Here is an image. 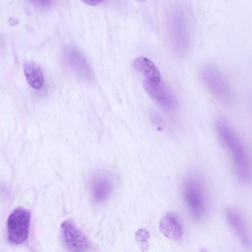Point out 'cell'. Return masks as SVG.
I'll return each instance as SVG.
<instances>
[{
	"label": "cell",
	"mask_w": 252,
	"mask_h": 252,
	"mask_svg": "<svg viewBox=\"0 0 252 252\" xmlns=\"http://www.w3.org/2000/svg\"><path fill=\"white\" fill-rule=\"evenodd\" d=\"M215 128L220 140L233 156L238 178L244 183L251 180V166L248 154L232 128L224 120L216 121Z\"/></svg>",
	"instance_id": "6da1fadb"
},
{
	"label": "cell",
	"mask_w": 252,
	"mask_h": 252,
	"mask_svg": "<svg viewBox=\"0 0 252 252\" xmlns=\"http://www.w3.org/2000/svg\"><path fill=\"white\" fill-rule=\"evenodd\" d=\"M183 196L186 205L193 217L201 220L207 206L206 196L203 181L196 174H190L185 179Z\"/></svg>",
	"instance_id": "7a4b0ae2"
},
{
	"label": "cell",
	"mask_w": 252,
	"mask_h": 252,
	"mask_svg": "<svg viewBox=\"0 0 252 252\" xmlns=\"http://www.w3.org/2000/svg\"><path fill=\"white\" fill-rule=\"evenodd\" d=\"M31 215L28 210L18 207L9 215L7 220V236L9 243L19 245L28 238Z\"/></svg>",
	"instance_id": "3957f363"
},
{
	"label": "cell",
	"mask_w": 252,
	"mask_h": 252,
	"mask_svg": "<svg viewBox=\"0 0 252 252\" xmlns=\"http://www.w3.org/2000/svg\"><path fill=\"white\" fill-rule=\"evenodd\" d=\"M201 79L213 95L228 102L231 98L230 88L219 71L212 65L205 66L201 71Z\"/></svg>",
	"instance_id": "277c9868"
},
{
	"label": "cell",
	"mask_w": 252,
	"mask_h": 252,
	"mask_svg": "<svg viewBox=\"0 0 252 252\" xmlns=\"http://www.w3.org/2000/svg\"><path fill=\"white\" fill-rule=\"evenodd\" d=\"M143 86L149 96L161 107L168 110L176 107L177 104L176 97L162 79L144 80Z\"/></svg>",
	"instance_id": "5b68a950"
},
{
	"label": "cell",
	"mask_w": 252,
	"mask_h": 252,
	"mask_svg": "<svg viewBox=\"0 0 252 252\" xmlns=\"http://www.w3.org/2000/svg\"><path fill=\"white\" fill-rule=\"evenodd\" d=\"M61 233L63 243L69 251L84 252L87 250L86 237L71 220H67L62 223Z\"/></svg>",
	"instance_id": "8992f818"
},
{
	"label": "cell",
	"mask_w": 252,
	"mask_h": 252,
	"mask_svg": "<svg viewBox=\"0 0 252 252\" xmlns=\"http://www.w3.org/2000/svg\"><path fill=\"white\" fill-rule=\"evenodd\" d=\"M113 188L112 180L108 174L95 175L92 179L90 189L93 199L97 203L105 201L112 192Z\"/></svg>",
	"instance_id": "52a82bcc"
},
{
	"label": "cell",
	"mask_w": 252,
	"mask_h": 252,
	"mask_svg": "<svg viewBox=\"0 0 252 252\" xmlns=\"http://www.w3.org/2000/svg\"><path fill=\"white\" fill-rule=\"evenodd\" d=\"M158 227L160 232L171 240L177 241L182 236L183 225L179 218L174 213H168L163 216Z\"/></svg>",
	"instance_id": "ba28073f"
},
{
	"label": "cell",
	"mask_w": 252,
	"mask_h": 252,
	"mask_svg": "<svg viewBox=\"0 0 252 252\" xmlns=\"http://www.w3.org/2000/svg\"><path fill=\"white\" fill-rule=\"evenodd\" d=\"M226 218L242 244L245 247H249L251 244L250 236L245 221L239 213L233 208H228L226 211Z\"/></svg>",
	"instance_id": "9c48e42d"
},
{
	"label": "cell",
	"mask_w": 252,
	"mask_h": 252,
	"mask_svg": "<svg viewBox=\"0 0 252 252\" xmlns=\"http://www.w3.org/2000/svg\"><path fill=\"white\" fill-rule=\"evenodd\" d=\"M24 71L30 86L36 90L40 89L44 80L40 66L33 61H28L24 63Z\"/></svg>",
	"instance_id": "30bf717a"
},
{
	"label": "cell",
	"mask_w": 252,
	"mask_h": 252,
	"mask_svg": "<svg viewBox=\"0 0 252 252\" xmlns=\"http://www.w3.org/2000/svg\"><path fill=\"white\" fill-rule=\"evenodd\" d=\"M134 68L143 75L144 79L151 80L161 78L160 72L154 63L144 57H139L133 62Z\"/></svg>",
	"instance_id": "8fae6325"
},
{
	"label": "cell",
	"mask_w": 252,
	"mask_h": 252,
	"mask_svg": "<svg viewBox=\"0 0 252 252\" xmlns=\"http://www.w3.org/2000/svg\"><path fill=\"white\" fill-rule=\"evenodd\" d=\"M69 56L68 57L69 62L70 63V65L76 72H78L81 75L83 74V73L81 70L82 65L84 66H87L86 64L85 61L83 58L76 52H71L69 54ZM83 70L87 73L84 69ZM84 75V74H83Z\"/></svg>",
	"instance_id": "7c38bea8"
},
{
	"label": "cell",
	"mask_w": 252,
	"mask_h": 252,
	"mask_svg": "<svg viewBox=\"0 0 252 252\" xmlns=\"http://www.w3.org/2000/svg\"><path fill=\"white\" fill-rule=\"evenodd\" d=\"M149 238L150 234L146 229L140 228L136 232V240L143 251L148 249Z\"/></svg>",
	"instance_id": "4fadbf2b"
},
{
	"label": "cell",
	"mask_w": 252,
	"mask_h": 252,
	"mask_svg": "<svg viewBox=\"0 0 252 252\" xmlns=\"http://www.w3.org/2000/svg\"><path fill=\"white\" fill-rule=\"evenodd\" d=\"M32 1L36 5L41 7H46L51 3V0H32Z\"/></svg>",
	"instance_id": "5bb4252c"
},
{
	"label": "cell",
	"mask_w": 252,
	"mask_h": 252,
	"mask_svg": "<svg viewBox=\"0 0 252 252\" xmlns=\"http://www.w3.org/2000/svg\"><path fill=\"white\" fill-rule=\"evenodd\" d=\"M83 2L86 3L87 4L91 5V6H95L97 5L102 2H103L105 0H81Z\"/></svg>",
	"instance_id": "9a60e30c"
},
{
	"label": "cell",
	"mask_w": 252,
	"mask_h": 252,
	"mask_svg": "<svg viewBox=\"0 0 252 252\" xmlns=\"http://www.w3.org/2000/svg\"><path fill=\"white\" fill-rule=\"evenodd\" d=\"M138 0L140 1H145L146 0Z\"/></svg>",
	"instance_id": "2e32d148"
}]
</instances>
